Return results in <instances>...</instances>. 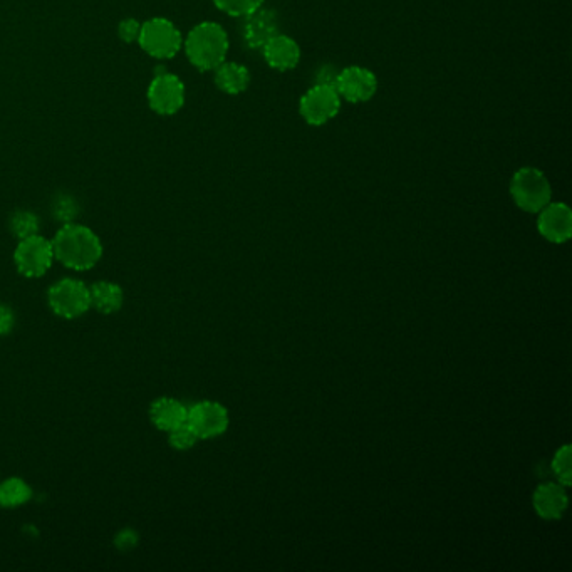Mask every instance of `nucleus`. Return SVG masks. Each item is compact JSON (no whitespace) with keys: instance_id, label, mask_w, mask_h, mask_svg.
I'll return each instance as SVG.
<instances>
[{"instance_id":"393cba45","label":"nucleus","mask_w":572,"mask_h":572,"mask_svg":"<svg viewBox=\"0 0 572 572\" xmlns=\"http://www.w3.org/2000/svg\"><path fill=\"white\" fill-rule=\"evenodd\" d=\"M339 71H341V69L336 68L334 64H324V66H321V68L318 69L314 84H321V86H328V88L336 89Z\"/></svg>"},{"instance_id":"f3484780","label":"nucleus","mask_w":572,"mask_h":572,"mask_svg":"<svg viewBox=\"0 0 572 572\" xmlns=\"http://www.w3.org/2000/svg\"><path fill=\"white\" fill-rule=\"evenodd\" d=\"M89 299H91V309L110 316L123 307L125 292L115 282L101 281L89 287Z\"/></svg>"},{"instance_id":"9b49d317","label":"nucleus","mask_w":572,"mask_h":572,"mask_svg":"<svg viewBox=\"0 0 572 572\" xmlns=\"http://www.w3.org/2000/svg\"><path fill=\"white\" fill-rule=\"evenodd\" d=\"M537 219V229L552 244H564L572 235V212L566 203L549 202Z\"/></svg>"},{"instance_id":"423d86ee","label":"nucleus","mask_w":572,"mask_h":572,"mask_svg":"<svg viewBox=\"0 0 572 572\" xmlns=\"http://www.w3.org/2000/svg\"><path fill=\"white\" fill-rule=\"evenodd\" d=\"M54 249L52 242L41 234L32 235L19 240L14 252V264L21 276L27 279H37L46 276L54 264Z\"/></svg>"},{"instance_id":"f257e3e1","label":"nucleus","mask_w":572,"mask_h":572,"mask_svg":"<svg viewBox=\"0 0 572 572\" xmlns=\"http://www.w3.org/2000/svg\"><path fill=\"white\" fill-rule=\"evenodd\" d=\"M51 242L56 260L71 271H89L103 257V244L96 232L76 222L61 225Z\"/></svg>"},{"instance_id":"1a4fd4ad","label":"nucleus","mask_w":572,"mask_h":572,"mask_svg":"<svg viewBox=\"0 0 572 572\" xmlns=\"http://www.w3.org/2000/svg\"><path fill=\"white\" fill-rule=\"evenodd\" d=\"M187 423L197 433L198 440H210L227 432L229 411L217 401H198L188 406Z\"/></svg>"},{"instance_id":"4be33fe9","label":"nucleus","mask_w":572,"mask_h":572,"mask_svg":"<svg viewBox=\"0 0 572 572\" xmlns=\"http://www.w3.org/2000/svg\"><path fill=\"white\" fill-rule=\"evenodd\" d=\"M78 212V203H76V200H74L71 195H59V197L54 198V203H52V215H54V219H58L61 224L74 222Z\"/></svg>"},{"instance_id":"ddd939ff","label":"nucleus","mask_w":572,"mask_h":572,"mask_svg":"<svg viewBox=\"0 0 572 572\" xmlns=\"http://www.w3.org/2000/svg\"><path fill=\"white\" fill-rule=\"evenodd\" d=\"M262 54L266 63L276 71L286 73L297 68V64L301 61V47L297 44L296 39L286 36V34H276L266 46L262 47Z\"/></svg>"},{"instance_id":"7ed1b4c3","label":"nucleus","mask_w":572,"mask_h":572,"mask_svg":"<svg viewBox=\"0 0 572 572\" xmlns=\"http://www.w3.org/2000/svg\"><path fill=\"white\" fill-rule=\"evenodd\" d=\"M510 197L520 210L537 214L551 202V183L539 168H519L510 180Z\"/></svg>"},{"instance_id":"412c9836","label":"nucleus","mask_w":572,"mask_h":572,"mask_svg":"<svg viewBox=\"0 0 572 572\" xmlns=\"http://www.w3.org/2000/svg\"><path fill=\"white\" fill-rule=\"evenodd\" d=\"M571 453V445H564L557 450L556 455L552 458V472L559 479V484L564 485V487H569L572 484Z\"/></svg>"},{"instance_id":"aec40b11","label":"nucleus","mask_w":572,"mask_h":572,"mask_svg":"<svg viewBox=\"0 0 572 572\" xmlns=\"http://www.w3.org/2000/svg\"><path fill=\"white\" fill-rule=\"evenodd\" d=\"M220 12L230 17H245L264 6V0H212Z\"/></svg>"},{"instance_id":"f03ea898","label":"nucleus","mask_w":572,"mask_h":572,"mask_svg":"<svg viewBox=\"0 0 572 572\" xmlns=\"http://www.w3.org/2000/svg\"><path fill=\"white\" fill-rule=\"evenodd\" d=\"M229 34L217 22H200L183 39V51L198 71H214L227 61Z\"/></svg>"},{"instance_id":"0eeeda50","label":"nucleus","mask_w":572,"mask_h":572,"mask_svg":"<svg viewBox=\"0 0 572 572\" xmlns=\"http://www.w3.org/2000/svg\"><path fill=\"white\" fill-rule=\"evenodd\" d=\"M185 84L177 74L168 73L165 69H160L151 79L148 86V104L156 115L173 116L182 110L185 104Z\"/></svg>"},{"instance_id":"6ab92c4d","label":"nucleus","mask_w":572,"mask_h":572,"mask_svg":"<svg viewBox=\"0 0 572 572\" xmlns=\"http://www.w3.org/2000/svg\"><path fill=\"white\" fill-rule=\"evenodd\" d=\"M9 229L17 240L27 239V237L39 234L41 222L31 210H17L9 219Z\"/></svg>"},{"instance_id":"20e7f679","label":"nucleus","mask_w":572,"mask_h":572,"mask_svg":"<svg viewBox=\"0 0 572 572\" xmlns=\"http://www.w3.org/2000/svg\"><path fill=\"white\" fill-rule=\"evenodd\" d=\"M141 49L155 59H173L183 49V36L180 29L165 17H153L141 22Z\"/></svg>"},{"instance_id":"dca6fc26","label":"nucleus","mask_w":572,"mask_h":572,"mask_svg":"<svg viewBox=\"0 0 572 572\" xmlns=\"http://www.w3.org/2000/svg\"><path fill=\"white\" fill-rule=\"evenodd\" d=\"M215 86L222 91V93L230 94V96H239L245 93L250 84L249 69L245 68L244 64L224 63L214 69Z\"/></svg>"},{"instance_id":"f8f14e48","label":"nucleus","mask_w":572,"mask_h":572,"mask_svg":"<svg viewBox=\"0 0 572 572\" xmlns=\"http://www.w3.org/2000/svg\"><path fill=\"white\" fill-rule=\"evenodd\" d=\"M242 19H244L242 37L245 46L250 49H262L272 37L279 34V17L271 9H264V6Z\"/></svg>"},{"instance_id":"39448f33","label":"nucleus","mask_w":572,"mask_h":572,"mask_svg":"<svg viewBox=\"0 0 572 572\" xmlns=\"http://www.w3.org/2000/svg\"><path fill=\"white\" fill-rule=\"evenodd\" d=\"M47 304L59 318L68 319V321L81 318L91 309L89 287L79 279L64 277L49 287Z\"/></svg>"},{"instance_id":"5701e85b","label":"nucleus","mask_w":572,"mask_h":572,"mask_svg":"<svg viewBox=\"0 0 572 572\" xmlns=\"http://www.w3.org/2000/svg\"><path fill=\"white\" fill-rule=\"evenodd\" d=\"M197 442V433L193 432L188 423H183V425L175 428L172 432H168V443H170V447L175 448L178 452L190 450V448L197 445Z\"/></svg>"},{"instance_id":"2eb2a0df","label":"nucleus","mask_w":572,"mask_h":572,"mask_svg":"<svg viewBox=\"0 0 572 572\" xmlns=\"http://www.w3.org/2000/svg\"><path fill=\"white\" fill-rule=\"evenodd\" d=\"M187 415L188 406L170 396H162L150 405L151 423L162 432H172L183 423H187Z\"/></svg>"},{"instance_id":"bb28decb","label":"nucleus","mask_w":572,"mask_h":572,"mask_svg":"<svg viewBox=\"0 0 572 572\" xmlns=\"http://www.w3.org/2000/svg\"><path fill=\"white\" fill-rule=\"evenodd\" d=\"M115 544L118 549H121V551L133 549V547L138 544V536H136L133 531H121L120 534L116 536Z\"/></svg>"},{"instance_id":"a878e982","label":"nucleus","mask_w":572,"mask_h":572,"mask_svg":"<svg viewBox=\"0 0 572 572\" xmlns=\"http://www.w3.org/2000/svg\"><path fill=\"white\" fill-rule=\"evenodd\" d=\"M14 326H16V314L11 307L0 304V338L11 334Z\"/></svg>"},{"instance_id":"b1692460","label":"nucleus","mask_w":572,"mask_h":572,"mask_svg":"<svg viewBox=\"0 0 572 572\" xmlns=\"http://www.w3.org/2000/svg\"><path fill=\"white\" fill-rule=\"evenodd\" d=\"M140 32L141 22L136 21L133 17L123 19V21L118 24V36H120L121 41L126 42V44L138 42V39H140Z\"/></svg>"},{"instance_id":"4468645a","label":"nucleus","mask_w":572,"mask_h":572,"mask_svg":"<svg viewBox=\"0 0 572 572\" xmlns=\"http://www.w3.org/2000/svg\"><path fill=\"white\" fill-rule=\"evenodd\" d=\"M532 504L542 519L559 520L569 505L566 490L561 484H542L537 487L532 497Z\"/></svg>"},{"instance_id":"a211bd4d","label":"nucleus","mask_w":572,"mask_h":572,"mask_svg":"<svg viewBox=\"0 0 572 572\" xmlns=\"http://www.w3.org/2000/svg\"><path fill=\"white\" fill-rule=\"evenodd\" d=\"M32 499L31 485L19 477H9L0 482V507L17 509Z\"/></svg>"},{"instance_id":"6e6552de","label":"nucleus","mask_w":572,"mask_h":572,"mask_svg":"<svg viewBox=\"0 0 572 572\" xmlns=\"http://www.w3.org/2000/svg\"><path fill=\"white\" fill-rule=\"evenodd\" d=\"M341 96L334 88L314 84L302 94L299 101V113L307 125L324 126L334 120L341 110Z\"/></svg>"},{"instance_id":"9d476101","label":"nucleus","mask_w":572,"mask_h":572,"mask_svg":"<svg viewBox=\"0 0 572 572\" xmlns=\"http://www.w3.org/2000/svg\"><path fill=\"white\" fill-rule=\"evenodd\" d=\"M336 91L344 101L361 104L370 101L378 91V78L371 69L363 66H348L339 71Z\"/></svg>"}]
</instances>
